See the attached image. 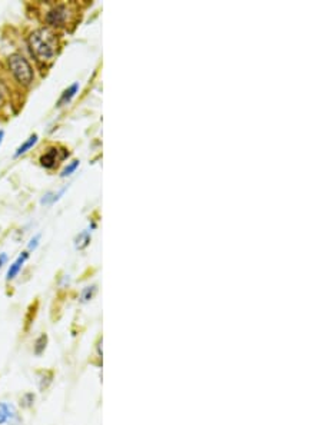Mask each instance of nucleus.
I'll use <instances>...</instances> for the list:
<instances>
[{"label": "nucleus", "mask_w": 322, "mask_h": 425, "mask_svg": "<svg viewBox=\"0 0 322 425\" xmlns=\"http://www.w3.org/2000/svg\"><path fill=\"white\" fill-rule=\"evenodd\" d=\"M29 49L32 52L33 57L39 63H50L57 55L59 50V41L56 33L50 29L42 27L30 33L29 39Z\"/></svg>", "instance_id": "nucleus-1"}, {"label": "nucleus", "mask_w": 322, "mask_h": 425, "mask_svg": "<svg viewBox=\"0 0 322 425\" xmlns=\"http://www.w3.org/2000/svg\"><path fill=\"white\" fill-rule=\"evenodd\" d=\"M9 67L13 73L15 79L23 86H30L33 79H34V73L30 63L27 62V59L20 55V53H13L8 59Z\"/></svg>", "instance_id": "nucleus-2"}, {"label": "nucleus", "mask_w": 322, "mask_h": 425, "mask_svg": "<svg viewBox=\"0 0 322 425\" xmlns=\"http://www.w3.org/2000/svg\"><path fill=\"white\" fill-rule=\"evenodd\" d=\"M67 17H69L67 6H64V5H57V6H53V8L48 12V15H46V23H48L50 27H63V26H66Z\"/></svg>", "instance_id": "nucleus-3"}, {"label": "nucleus", "mask_w": 322, "mask_h": 425, "mask_svg": "<svg viewBox=\"0 0 322 425\" xmlns=\"http://www.w3.org/2000/svg\"><path fill=\"white\" fill-rule=\"evenodd\" d=\"M15 421H19V415L15 407L10 404H0V425L6 422L13 424Z\"/></svg>", "instance_id": "nucleus-4"}, {"label": "nucleus", "mask_w": 322, "mask_h": 425, "mask_svg": "<svg viewBox=\"0 0 322 425\" xmlns=\"http://www.w3.org/2000/svg\"><path fill=\"white\" fill-rule=\"evenodd\" d=\"M62 159V156H59V151L56 148H50L48 152L43 153L41 156V165L43 168L52 169L57 165V162Z\"/></svg>", "instance_id": "nucleus-5"}, {"label": "nucleus", "mask_w": 322, "mask_h": 425, "mask_svg": "<svg viewBox=\"0 0 322 425\" xmlns=\"http://www.w3.org/2000/svg\"><path fill=\"white\" fill-rule=\"evenodd\" d=\"M29 258V254L27 252H23L20 257L17 258L16 261L13 262V264L9 266V271H8V275H6V279L8 281H12V279H15L17 276V273L20 272V269L23 268L24 262H26V259Z\"/></svg>", "instance_id": "nucleus-6"}, {"label": "nucleus", "mask_w": 322, "mask_h": 425, "mask_svg": "<svg viewBox=\"0 0 322 425\" xmlns=\"http://www.w3.org/2000/svg\"><path fill=\"white\" fill-rule=\"evenodd\" d=\"M78 90H79V83H73L70 88H67L66 90H64L63 93H62V96H60L59 102H57V106H59V108H62V106H64V104L69 103L73 97L76 96Z\"/></svg>", "instance_id": "nucleus-7"}, {"label": "nucleus", "mask_w": 322, "mask_h": 425, "mask_svg": "<svg viewBox=\"0 0 322 425\" xmlns=\"http://www.w3.org/2000/svg\"><path fill=\"white\" fill-rule=\"evenodd\" d=\"M38 139H39V136L34 133V135H32V136L29 137L27 140H24L23 144L20 145V146L16 149V152H15V155H13V158H19V156H22L23 153L27 152L29 149H32L33 146L36 145V142H38Z\"/></svg>", "instance_id": "nucleus-8"}, {"label": "nucleus", "mask_w": 322, "mask_h": 425, "mask_svg": "<svg viewBox=\"0 0 322 425\" xmlns=\"http://www.w3.org/2000/svg\"><path fill=\"white\" fill-rule=\"evenodd\" d=\"M89 242H90V233L88 231H83V232H81L76 236L75 246L78 249H85L89 245Z\"/></svg>", "instance_id": "nucleus-9"}, {"label": "nucleus", "mask_w": 322, "mask_h": 425, "mask_svg": "<svg viewBox=\"0 0 322 425\" xmlns=\"http://www.w3.org/2000/svg\"><path fill=\"white\" fill-rule=\"evenodd\" d=\"M46 345H48V335H46V334H42L41 337L34 341V346H33L34 353H36V355H42V353L45 352V349H46Z\"/></svg>", "instance_id": "nucleus-10"}, {"label": "nucleus", "mask_w": 322, "mask_h": 425, "mask_svg": "<svg viewBox=\"0 0 322 425\" xmlns=\"http://www.w3.org/2000/svg\"><path fill=\"white\" fill-rule=\"evenodd\" d=\"M64 191H66V188H63L62 191H59L57 193H53V192L46 193V195L42 198V201H41L42 205H52V203H55L56 201H59V198L63 195Z\"/></svg>", "instance_id": "nucleus-11"}, {"label": "nucleus", "mask_w": 322, "mask_h": 425, "mask_svg": "<svg viewBox=\"0 0 322 425\" xmlns=\"http://www.w3.org/2000/svg\"><path fill=\"white\" fill-rule=\"evenodd\" d=\"M96 287L95 285H92V287H88V288H85L83 291H82V295H81V302H89L92 298L95 297V294H96Z\"/></svg>", "instance_id": "nucleus-12"}, {"label": "nucleus", "mask_w": 322, "mask_h": 425, "mask_svg": "<svg viewBox=\"0 0 322 425\" xmlns=\"http://www.w3.org/2000/svg\"><path fill=\"white\" fill-rule=\"evenodd\" d=\"M78 166H79V161H73L72 163H69V165H67V166H66V168H64L63 170H62V173H60V176H62V178L70 176V175H72L73 172H75V170L78 169Z\"/></svg>", "instance_id": "nucleus-13"}, {"label": "nucleus", "mask_w": 322, "mask_h": 425, "mask_svg": "<svg viewBox=\"0 0 322 425\" xmlns=\"http://www.w3.org/2000/svg\"><path fill=\"white\" fill-rule=\"evenodd\" d=\"M39 241H41V235H36V236H33L32 239H30V242H29V251H34V249L39 246Z\"/></svg>", "instance_id": "nucleus-14"}, {"label": "nucleus", "mask_w": 322, "mask_h": 425, "mask_svg": "<svg viewBox=\"0 0 322 425\" xmlns=\"http://www.w3.org/2000/svg\"><path fill=\"white\" fill-rule=\"evenodd\" d=\"M34 401V395L33 394H26L23 397V405L24 407H30Z\"/></svg>", "instance_id": "nucleus-15"}, {"label": "nucleus", "mask_w": 322, "mask_h": 425, "mask_svg": "<svg viewBox=\"0 0 322 425\" xmlns=\"http://www.w3.org/2000/svg\"><path fill=\"white\" fill-rule=\"evenodd\" d=\"M8 262V255L6 254H0V268H3V265Z\"/></svg>", "instance_id": "nucleus-16"}, {"label": "nucleus", "mask_w": 322, "mask_h": 425, "mask_svg": "<svg viewBox=\"0 0 322 425\" xmlns=\"http://www.w3.org/2000/svg\"><path fill=\"white\" fill-rule=\"evenodd\" d=\"M5 103V95H3V90L0 89V106Z\"/></svg>", "instance_id": "nucleus-17"}, {"label": "nucleus", "mask_w": 322, "mask_h": 425, "mask_svg": "<svg viewBox=\"0 0 322 425\" xmlns=\"http://www.w3.org/2000/svg\"><path fill=\"white\" fill-rule=\"evenodd\" d=\"M3 137H5V132H3V130H0V145H2V142H3Z\"/></svg>", "instance_id": "nucleus-18"}]
</instances>
